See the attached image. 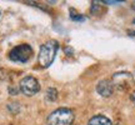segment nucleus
<instances>
[{
	"mask_svg": "<svg viewBox=\"0 0 135 125\" xmlns=\"http://www.w3.org/2000/svg\"><path fill=\"white\" fill-rule=\"evenodd\" d=\"M33 56V49L28 44H21L15 46L9 54L10 60L15 62H26Z\"/></svg>",
	"mask_w": 135,
	"mask_h": 125,
	"instance_id": "obj_3",
	"label": "nucleus"
},
{
	"mask_svg": "<svg viewBox=\"0 0 135 125\" xmlns=\"http://www.w3.org/2000/svg\"><path fill=\"white\" fill-rule=\"evenodd\" d=\"M88 125H113V124H111V121L109 120L106 116L97 115L89 120Z\"/></svg>",
	"mask_w": 135,
	"mask_h": 125,
	"instance_id": "obj_7",
	"label": "nucleus"
},
{
	"mask_svg": "<svg viewBox=\"0 0 135 125\" xmlns=\"http://www.w3.org/2000/svg\"><path fill=\"white\" fill-rule=\"evenodd\" d=\"M134 79L130 73H115L113 76V86H116L119 90H126L133 85Z\"/></svg>",
	"mask_w": 135,
	"mask_h": 125,
	"instance_id": "obj_5",
	"label": "nucleus"
},
{
	"mask_svg": "<svg viewBox=\"0 0 135 125\" xmlns=\"http://www.w3.org/2000/svg\"><path fill=\"white\" fill-rule=\"evenodd\" d=\"M104 4H119L121 1H103Z\"/></svg>",
	"mask_w": 135,
	"mask_h": 125,
	"instance_id": "obj_11",
	"label": "nucleus"
},
{
	"mask_svg": "<svg viewBox=\"0 0 135 125\" xmlns=\"http://www.w3.org/2000/svg\"><path fill=\"white\" fill-rule=\"evenodd\" d=\"M58 49L59 44L56 40H49L45 44H43L39 51V64L43 68L50 66L58 53Z\"/></svg>",
	"mask_w": 135,
	"mask_h": 125,
	"instance_id": "obj_1",
	"label": "nucleus"
},
{
	"mask_svg": "<svg viewBox=\"0 0 135 125\" xmlns=\"http://www.w3.org/2000/svg\"><path fill=\"white\" fill-rule=\"evenodd\" d=\"M71 19L73 20H78V21H83L84 20V16H80V15H73L71 14Z\"/></svg>",
	"mask_w": 135,
	"mask_h": 125,
	"instance_id": "obj_9",
	"label": "nucleus"
},
{
	"mask_svg": "<svg viewBox=\"0 0 135 125\" xmlns=\"http://www.w3.org/2000/svg\"><path fill=\"white\" fill-rule=\"evenodd\" d=\"M130 33V35H133V36H135V31H129Z\"/></svg>",
	"mask_w": 135,
	"mask_h": 125,
	"instance_id": "obj_12",
	"label": "nucleus"
},
{
	"mask_svg": "<svg viewBox=\"0 0 135 125\" xmlns=\"http://www.w3.org/2000/svg\"><path fill=\"white\" fill-rule=\"evenodd\" d=\"M20 92L26 96H34L40 90V84L39 81L33 76H25L21 79L19 84Z\"/></svg>",
	"mask_w": 135,
	"mask_h": 125,
	"instance_id": "obj_4",
	"label": "nucleus"
},
{
	"mask_svg": "<svg viewBox=\"0 0 135 125\" xmlns=\"http://www.w3.org/2000/svg\"><path fill=\"white\" fill-rule=\"evenodd\" d=\"M131 6H133V9H135V1L133 3V5H131Z\"/></svg>",
	"mask_w": 135,
	"mask_h": 125,
	"instance_id": "obj_13",
	"label": "nucleus"
},
{
	"mask_svg": "<svg viewBox=\"0 0 135 125\" xmlns=\"http://www.w3.org/2000/svg\"><path fill=\"white\" fill-rule=\"evenodd\" d=\"M56 98H58V92H56V89L49 88L48 92H46V99H48L49 101H55Z\"/></svg>",
	"mask_w": 135,
	"mask_h": 125,
	"instance_id": "obj_8",
	"label": "nucleus"
},
{
	"mask_svg": "<svg viewBox=\"0 0 135 125\" xmlns=\"http://www.w3.org/2000/svg\"><path fill=\"white\" fill-rule=\"evenodd\" d=\"M74 113L68 108H60L48 116V125H73Z\"/></svg>",
	"mask_w": 135,
	"mask_h": 125,
	"instance_id": "obj_2",
	"label": "nucleus"
},
{
	"mask_svg": "<svg viewBox=\"0 0 135 125\" xmlns=\"http://www.w3.org/2000/svg\"><path fill=\"white\" fill-rule=\"evenodd\" d=\"M130 99H131V101H133V104L135 105V90L133 93H131V95H130Z\"/></svg>",
	"mask_w": 135,
	"mask_h": 125,
	"instance_id": "obj_10",
	"label": "nucleus"
},
{
	"mask_svg": "<svg viewBox=\"0 0 135 125\" xmlns=\"http://www.w3.org/2000/svg\"><path fill=\"white\" fill-rule=\"evenodd\" d=\"M97 92L104 98H109L114 92V86L109 80H101L97 85Z\"/></svg>",
	"mask_w": 135,
	"mask_h": 125,
	"instance_id": "obj_6",
	"label": "nucleus"
}]
</instances>
